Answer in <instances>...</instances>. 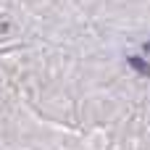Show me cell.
Instances as JSON below:
<instances>
[{
  "mask_svg": "<svg viewBox=\"0 0 150 150\" xmlns=\"http://www.w3.org/2000/svg\"><path fill=\"white\" fill-rule=\"evenodd\" d=\"M145 50H150V42H148V45H145Z\"/></svg>",
  "mask_w": 150,
  "mask_h": 150,
  "instance_id": "2",
  "label": "cell"
},
{
  "mask_svg": "<svg viewBox=\"0 0 150 150\" xmlns=\"http://www.w3.org/2000/svg\"><path fill=\"white\" fill-rule=\"evenodd\" d=\"M129 66L134 69V71H140V74H145V76H150V63H145L140 55H129Z\"/></svg>",
  "mask_w": 150,
  "mask_h": 150,
  "instance_id": "1",
  "label": "cell"
}]
</instances>
